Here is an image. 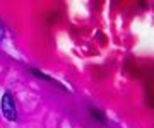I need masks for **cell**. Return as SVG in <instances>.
<instances>
[{
    "instance_id": "cell-1",
    "label": "cell",
    "mask_w": 154,
    "mask_h": 128,
    "mask_svg": "<svg viewBox=\"0 0 154 128\" xmlns=\"http://www.w3.org/2000/svg\"><path fill=\"white\" fill-rule=\"evenodd\" d=\"M2 113L7 120L16 121V106H14L11 94H4V97H2Z\"/></svg>"
},
{
    "instance_id": "cell-2",
    "label": "cell",
    "mask_w": 154,
    "mask_h": 128,
    "mask_svg": "<svg viewBox=\"0 0 154 128\" xmlns=\"http://www.w3.org/2000/svg\"><path fill=\"white\" fill-rule=\"evenodd\" d=\"M2 36H4V29H2V26H0V39H2Z\"/></svg>"
}]
</instances>
